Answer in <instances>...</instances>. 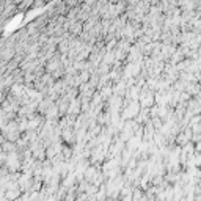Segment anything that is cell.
I'll return each instance as SVG.
<instances>
[{
	"mask_svg": "<svg viewBox=\"0 0 201 201\" xmlns=\"http://www.w3.org/2000/svg\"><path fill=\"white\" fill-rule=\"evenodd\" d=\"M0 102H2V94H0Z\"/></svg>",
	"mask_w": 201,
	"mask_h": 201,
	"instance_id": "cell-1",
	"label": "cell"
},
{
	"mask_svg": "<svg viewBox=\"0 0 201 201\" xmlns=\"http://www.w3.org/2000/svg\"><path fill=\"white\" fill-rule=\"evenodd\" d=\"M2 149H3V148H2V146H0V152H2Z\"/></svg>",
	"mask_w": 201,
	"mask_h": 201,
	"instance_id": "cell-2",
	"label": "cell"
}]
</instances>
